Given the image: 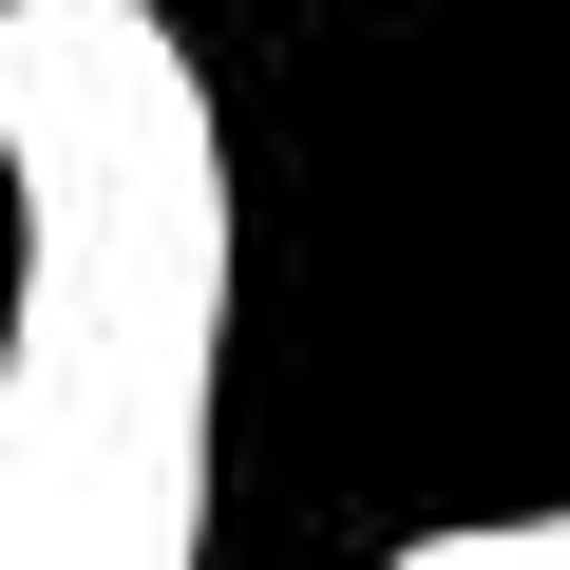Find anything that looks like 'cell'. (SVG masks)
I'll use <instances>...</instances> for the list:
<instances>
[{
    "label": "cell",
    "mask_w": 570,
    "mask_h": 570,
    "mask_svg": "<svg viewBox=\"0 0 570 570\" xmlns=\"http://www.w3.org/2000/svg\"><path fill=\"white\" fill-rule=\"evenodd\" d=\"M20 324H0V551L190 570L209 343H228V134L153 0H0Z\"/></svg>",
    "instance_id": "1"
},
{
    "label": "cell",
    "mask_w": 570,
    "mask_h": 570,
    "mask_svg": "<svg viewBox=\"0 0 570 570\" xmlns=\"http://www.w3.org/2000/svg\"><path fill=\"white\" fill-rule=\"evenodd\" d=\"M419 570H570V513H494V532H419Z\"/></svg>",
    "instance_id": "2"
}]
</instances>
